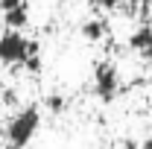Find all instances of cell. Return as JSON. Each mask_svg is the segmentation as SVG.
<instances>
[{"mask_svg": "<svg viewBox=\"0 0 152 149\" xmlns=\"http://www.w3.org/2000/svg\"><path fill=\"white\" fill-rule=\"evenodd\" d=\"M120 73H117V64L111 61H99L94 67V93L102 102H114L117 93H120Z\"/></svg>", "mask_w": 152, "mask_h": 149, "instance_id": "cell-3", "label": "cell"}, {"mask_svg": "<svg viewBox=\"0 0 152 149\" xmlns=\"http://www.w3.org/2000/svg\"><path fill=\"white\" fill-rule=\"evenodd\" d=\"M47 108H50L53 114H61V111H64V99L56 96V93H53V96H47Z\"/></svg>", "mask_w": 152, "mask_h": 149, "instance_id": "cell-7", "label": "cell"}, {"mask_svg": "<svg viewBox=\"0 0 152 149\" xmlns=\"http://www.w3.org/2000/svg\"><path fill=\"white\" fill-rule=\"evenodd\" d=\"M94 6L105 9V12H117V9L123 6V0H94Z\"/></svg>", "mask_w": 152, "mask_h": 149, "instance_id": "cell-8", "label": "cell"}, {"mask_svg": "<svg viewBox=\"0 0 152 149\" xmlns=\"http://www.w3.org/2000/svg\"><path fill=\"white\" fill-rule=\"evenodd\" d=\"M140 149H152V134L146 137V140H143V143H140Z\"/></svg>", "mask_w": 152, "mask_h": 149, "instance_id": "cell-12", "label": "cell"}, {"mask_svg": "<svg viewBox=\"0 0 152 149\" xmlns=\"http://www.w3.org/2000/svg\"><path fill=\"white\" fill-rule=\"evenodd\" d=\"M129 47H132L134 53H140L146 61H152V26L134 29L132 35H129Z\"/></svg>", "mask_w": 152, "mask_h": 149, "instance_id": "cell-4", "label": "cell"}, {"mask_svg": "<svg viewBox=\"0 0 152 149\" xmlns=\"http://www.w3.org/2000/svg\"><path fill=\"white\" fill-rule=\"evenodd\" d=\"M3 102H6V105H12V102H15V93L6 91V93H3Z\"/></svg>", "mask_w": 152, "mask_h": 149, "instance_id": "cell-11", "label": "cell"}, {"mask_svg": "<svg viewBox=\"0 0 152 149\" xmlns=\"http://www.w3.org/2000/svg\"><path fill=\"white\" fill-rule=\"evenodd\" d=\"M38 126H41V111H38L35 105L20 108V111L9 120V126H6L9 149H23V146H29V140L35 137Z\"/></svg>", "mask_w": 152, "mask_h": 149, "instance_id": "cell-1", "label": "cell"}, {"mask_svg": "<svg viewBox=\"0 0 152 149\" xmlns=\"http://www.w3.org/2000/svg\"><path fill=\"white\" fill-rule=\"evenodd\" d=\"M23 0H0V12H9V9H15V6H20Z\"/></svg>", "mask_w": 152, "mask_h": 149, "instance_id": "cell-9", "label": "cell"}, {"mask_svg": "<svg viewBox=\"0 0 152 149\" xmlns=\"http://www.w3.org/2000/svg\"><path fill=\"white\" fill-rule=\"evenodd\" d=\"M132 3V9H146V6H152V0H129Z\"/></svg>", "mask_w": 152, "mask_h": 149, "instance_id": "cell-10", "label": "cell"}, {"mask_svg": "<svg viewBox=\"0 0 152 149\" xmlns=\"http://www.w3.org/2000/svg\"><path fill=\"white\" fill-rule=\"evenodd\" d=\"M79 32H82L85 41H102V38H105V23H102L99 18H91V20H85V23H82V29H79Z\"/></svg>", "mask_w": 152, "mask_h": 149, "instance_id": "cell-6", "label": "cell"}, {"mask_svg": "<svg viewBox=\"0 0 152 149\" xmlns=\"http://www.w3.org/2000/svg\"><path fill=\"white\" fill-rule=\"evenodd\" d=\"M3 23H6L9 29H23V26L29 23V12H26V3H20V6H15V9L3 12Z\"/></svg>", "mask_w": 152, "mask_h": 149, "instance_id": "cell-5", "label": "cell"}, {"mask_svg": "<svg viewBox=\"0 0 152 149\" xmlns=\"http://www.w3.org/2000/svg\"><path fill=\"white\" fill-rule=\"evenodd\" d=\"M32 53H38V44L29 41L20 29H6L0 35V61L3 64H23Z\"/></svg>", "mask_w": 152, "mask_h": 149, "instance_id": "cell-2", "label": "cell"}]
</instances>
